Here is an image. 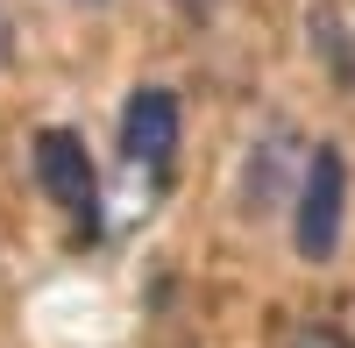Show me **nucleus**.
Returning <instances> with one entry per match:
<instances>
[{
	"instance_id": "obj_1",
	"label": "nucleus",
	"mask_w": 355,
	"mask_h": 348,
	"mask_svg": "<svg viewBox=\"0 0 355 348\" xmlns=\"http://www.w3.org/2000/svg\"><path fill=\"white\" fill-rule=\"evenodd\" d=\"M341 220H348V157L334 142H320L306 157V185H299V220H291V242H299L306 263H334L341 249Z\"/></svg>"
},
{
	"instance_id": "obj_2",
	"label": "nucleus",
	"mask_w": 355,
	"mask_h": 348,
	"mask_svg": "<svg viewBox=\"0 0 355 348\" xmlns=\"http://www.w3.org/2000/svg\"><path fill=\"white\" fill-rule=\"evenodd\" d=\"M36 185L50 192V207H64L78 220L85 242L100 235V171H93V150L71 128H43L36 135Z\"/></svg>"
},
{
	"instance_id": "obj_3",
	"label": "nucleus",
	"mask_w": 355,
	"mask_h": 348,
	"mask_svg": "<svg viewBox=\"0 0 355 348\" xmlns=\"http://www.w3.org/2000/svg\"><path fill=\"white\" fill-rule=\"evenodd\" d=\"M171 157H178V93L171 85H135L121 107V164L157 185L171 178Z\"/></svg>"
},
{
	"instance_id": "obj_4",
	"label": "nucleus",
	"mask_w": 355,
	"mask_h": 348,
	"mask_svg": "<svg viewBox=\"0 0 355 348\" xmlns=\"http://www.w3.org/2000/svg\"><path fill=\"white\" fill-rule=\"evenodd\" d=\"M291 128H270L256 142V157H249V207H270V199L291 185Z\"/></svg>"
},
{
	"instance_id": "obj_5",
	"label": "nucleus",
	"mask_w": 355,
	"mask_h": 348,
	"mask_svg": "<svg viewBox=\"0 0 355 348\" xmlns=\"http://www.w3.org/2000/svg\"><path fill=\"white\" fill-rule=\"evenodd\" d=\"M313 43H320V64H327V78L355 85V36H348V21L334 8H313Z\"/></svg>"
},
{
	"instance_id": "obj_6",
	"label": "nucleus",
	"mask_w": 355,
	"mask_h": 348,
	"mask_svg": "<svg viewBox=\"0 0 355 348\" xmlns=\"http://www.w3.org/2000/svg\"><path fill=\"white\" fill-rule=\"evenodd\" d=\"M291 348H348V334H334V327H299Z\"/></svg>"
},
{
	"instance_id": "obj_7",
	"label": "nucleus",
	"mask_w": 355,
	"mask_h": 348,
	"mask_svg": "<svg viewBox=\"0 0 355 348\" xmlns=\"http://www.w3.org/2000/svg\"><path fill=\"white\" fill-rule=\"evenodd\" d=\"M171 8L185 15V21H214V0H171Z\"/></svg>"
},
{
	"instance_id": "obj_8",
	"label": "nucleus",
	"mask_w": 355,
	"mask_h": 348,
	"mask_svg": "<svg viewBox=\"0 0 355 348\" xmlns=\"http://www.w3.org/2000/svg\"><path fill=\"white\" fill-rule=\"evenodd\" d=\"M78 8H107V0H78Z\"/></svg>"
}]
</instances>
